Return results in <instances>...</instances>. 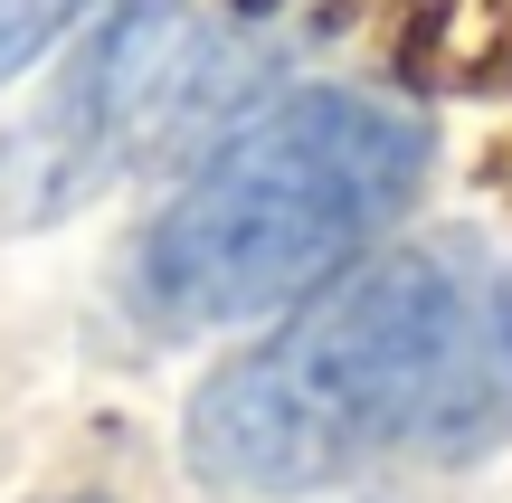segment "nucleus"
Listing matches in <instances>:
<instances>
[{
    "label": "nucleus",
    "instance_id": "obj_1",
    "mask_svg": "<svg viewBox=\"0 0 512 503\" xmlns=\"http://www.w3.org/2000/svg\"><path fill=\"white\" fill-rule=\"evenodd\" d=\"M512 437V266L484 238L351 257L266 342L200 380L181 456L238 503H294L370 466H465Z\"/></svg>",
    "mask_w": 512,
    "mask_h": 503
},
{
    "label": "nucleus",
    "instance_id": "obj_4",
    "mask_svg": "<svg viewBox=\"0 0 512 503\" xmlns=\"http://www.w3.org/2000/svg\"><path fill=\"white\" fill-rule=\"evenodd\" d=\"M86 10H95V0H0V86H10V76H29Z\"/></svg>",
    "mask_w": 512,
    "mask_h": 503
},
{
    "label": "nucleus",
    "instance_id": "obj_2",
    "mask_svg": "<svg viewBox=\"0 0 512 503\" xmlns=\"http://www.w3.org/2000/svg\"><path fill=\"white\" fill-rule=\"evenodd\" d=\"M427 162L437 133L389 95H275L238 114L228 143L143 219L124 257V304L171 342L285 314L408 219Z\"/></svg>",
    "mask_w": 512,
    "mask_h": 503
},
{
    "label": "nucleus",
    "instance_id": "obj_3",
    "mask_svg": "<svg viewBox=\"0 0 512 503\" xmlns=\"http://www.w3.org/2000/svg\"><path fill=\"white\" fill-rule=\"evenodd\" d=\"M256 86V48L200 0H114L57 86L0 133V228H48Z\"/></svg>",
    "mask_w": 512,
    "mask_h": 503
},
{
    "label": "nucleus",
    "instance_id": "obj_5",
    "mask_svg": "<svg viewBox=\"0 0 512 503\" xmlns=\"http://www.w3.org/2000/svg\"><path fill=\"white\" fill-rule=\"evenodd\" d=\"M67 503H105V494H67Z\"/></svg>",
    "mask_w": 512,
    "mask_h": 503
}]
</instances>
